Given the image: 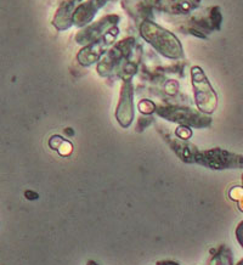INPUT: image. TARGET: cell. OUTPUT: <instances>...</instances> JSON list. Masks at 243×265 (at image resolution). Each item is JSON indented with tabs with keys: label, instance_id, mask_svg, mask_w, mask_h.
Listing matches in <instances>:
<instances>
[{
	"label": "cell",
	"instance_id": "obj_5",
	"mask_svg": "<svg viewBox=\"0 0 243 265\" xmlns=\"http://www.w3.org/2000/svg\"><path fill=\"white\" fill-rule=\"evenodd\" d=\"M133 45H134V38H126L119 41L118 44H115L99 63V67H97L99 73L101 76H106L111 73L113 71V68L117 65H119V62L130 54Z\"/></svg>",
	"mask_w": 243,
	"mask_h": 265
},
{
	"label": "cell",
	"instance_id": "obj_4",
	"mask_svg": "<svg viewBox=\"0 0 243 265\" xmlns=\"http://www.w3.org/2000/svg\"><path fill=\"white\" fill-rule=\"evenodd\" d=\"M119 22V17L117 15H108L105 16L103 18L94 22L92 25L83 28L82 30H79L75 36V41L80 45H86L90 44L94 40L99 39L102 37L105 33H107L111 28L115 27Z\"/></svg>",
	"mask_w": 243,
	"mask_h": 265
},
{
	"label": "cell",
	"instance_id": "obj_8",
	"mask_svg": "<svg viewBox=\"0 0 243 265\" xmlns=\"http://www.w3.org/2000/svg\"><path fill=\"white\" fill-rule=\"evenodd\" d=\"M117 117L119 122L126 126L133 118V102H131V89L130 84H125L123 88V96L120 100V107L118 108Z\"/></svg>",
	"mask_w": 243,
	"mask_h": 265
},
{
	"label": "cell",
	"instance_id": "obj_2",
	"mask_svg": "<svg viewBox=\"0 0 243 265\" xmlns=\"http://www.w3.org/2000/svg\"><path fill=\"white\" fill-rule=\"evenodd\" d=\"M118 33H119L118 28L113 27L107 33L103 34L102 37H100L99 39L90 43L86 48H83L77 55L78 62L82 66L88 67L92 63H95L96 61H99L101 55L105 54L106 50L108 49V46L115 40Z\"/></svg>",
	"mask_w": 243,
	"mask_h": 265
},
{
	"label": "cell",
	"instance_id": "obj_7",
	"mask_svg": "<svg viewBox=\"0 0 243 265\" xmlns=\"http://www.w3.org/2000/svg\"><path fill=\"white\" fill-rule=\"evenodd\" d=\"M83 0H65L57 10L52 23L59 30H66L73 25V15Z\"/></svg>",
	"mask_w": 243,
	"mask_h": 265
},
{
	"label": "cell",
	"instance_id": "obj_3",
	"mask_svg": "<svg viewBox=\"0 0 243 265\" xmlns=\"http://www.w3.org/2000/svg\"><path fill=\"white\" fill-rule=\"evenodd\" d=\"M191 74L198 106L205 112H212L216 105V96L207 77L197 66H194L191 70Z\"/></svg>",
	"mask_w": 243,
	"mask_h": 265
},
{
	"label": "cell",
	"instance_id": "obj_6",
	"mask_svg": "<svg viewBox=\"0 0 243 265\" xmlns=\"http://www.w3.org/2000/svg\"><path fill=\"white\" fill-rule=\"evenodd\" d=\"M108 0H85L75 10L73 15V25L77 27H83L94 18L97 11L105 6Z\"/></svg>",
	"mask_w": 243,
	"mask_h": 265
},
{
	"label": "cell",
	"instance_id": "obj_9",
	"mask_svg": "<svg viewBox=\"0 0 243 265\" xmlns=\"http://www.w3.org/2000/svg\"><path fill=\"white\" fill-rule=\"evenodd\" d=\"M210 159V166H214L216 168H225V167H242L243 166V157L235 156L223 151H213L208 153Z\"/></svg>",
	"mask_w": 243,
	"mask_h": 265
},
{
	"label": "cell",
	"instance_id": "obj_1",
	"mask_svg": "<svg viewBox=\"0 0 243 265\" xmlns=\"http://www.w3.org/2000/svg\"><path fill=\"white\" fill-rule=\"evenodd\" d=\"M140 33L152 46L168 59H182L184 50L181 43L169 30L159 27L153 22L145 21L140 27Z\"/></svg>",
	"mask_w": 243,
	"mask_h": 265
}]
</instances>
